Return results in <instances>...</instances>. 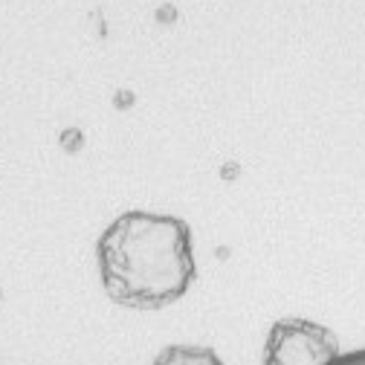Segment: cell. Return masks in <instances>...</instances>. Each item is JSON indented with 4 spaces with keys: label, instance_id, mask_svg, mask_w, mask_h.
I'll return each mask as SVG.
<instances>
[{
    "label": "cell",
    "instance_id": "obj_2",
    "mask_svg": "<svg viewBox=\"0 0 365 365\" xmlns=\"http://www.w3.org/2000/svg\"><path fill=\"white\" fill-rule=\"evenodd\" d=\"M336 339L313 322H279L269 331L264 365H331Z\"/></svg>",
    "mask_w": 365,
    "mask_h": 365
},
{
    "label": "cell",
    "instance_id": "obj_1",
    "mask_svg": "<svg viewBox=\"0 0 365 365\" xmlns=\"http://www.w3.org/2000/svg\"><path fill=\"white\" fill-rule=\"evenodd\" d=\"M102 284L119 304L163 307L195 279L189 226L154 212H128L99 241Z\"/></svg>",
    "mask_w": 365,
    "mask_h": 365
},
{
    "label": "cell",
    "instance_id": "obj_3",
    "mask_svg": "<svg viewBox=\"0 0 365 365\" xmlns=\"http://www.w3.org/2000/svg\"><path fill=\"white\" fill-rule=\"evenodd\" d=\"M154 365H223L220 356L209 348H197V345H171L165 348Z\"/></svg>",
    "mask_w": 365,
    "mask_h": 365
}]
</instances>
